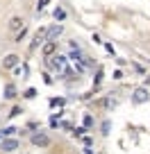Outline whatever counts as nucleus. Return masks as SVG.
Returning <instances> with one entry per match:
<instances>
[{"instance_id":"15","label":"nucleus","mask_w":150,"mask_h":154,"mask_svg":"<svg viewBox=\"0 0 150 154\" xmlns=\"http://www.w3.org/2000/svg\"><path fill=\"white\" fill-rule=\"evenodd\" d=\"M93 122H96V120H93V116L91 113H84V129H91V127H93Z\"/></svg>"},{"instance_id":"5","label":"nucleus","mask_w":150,"mask_h":154,"mask_svg":"<svg viewBox=\"0 0 150 154\" xmlns=\"http://www.w3.org/2000/svg\"><path fill=\"white\" fill-rule=\"evenodd\" d=\"M148 97H150V93H148V88H136L134 93H132V104H143V102H148Z\"/></svg>"},{"instance_id":"6","label":"nucleus","mask_w":150,"mask_h":154,"mask_svg":"<svg viewBox=\"0 0 150 154\" xmlns=\"http://www.w3.org/2000/svg\"><path fill=\"white\" fill-rule=\"evenodd\" d=\"M41 52H43V57H53V54L57 52V41H46V43L41 45Z\"/></svg>"},{"instance_id":"12","label":"nucleus","mask_w":150,"mask_h":154,"mask_svg":"<svg viewBox=\"0 0 150 154\" xmlns=\"http://www.w3.org/2000/svg\"><path fill=\"white\" fill-rule=\"evenodd\" d=\"M16 131H18V129H16L14 125H9V127H2V129H0V138H7V136H14Z\"/></svg>"},{"instance_id":"26","label":"nucleus","mask_w":150,"mask_h":154,"mask_svg":"<svg viewBox=\"0 0 150 154\" xmlns=\"http://www.w3.org/2000/svg\"><path fill=\"white\" fill-rule=\"evenodd\" d=\"M82 143H84V145H91L93 138H91V136H82Z\"/></svg>"},{"instance_id":"14","label":"nucleus","mask_w":150,"mask_h":154,"mask_svg":"<svg viewBox=\"0 0 150 154\" xmlns=\"http://www.w3.org/2000/svg\"><path fill=\"white\" fill-rule=\"evenodd\" d=\"M25 36H27V27L23 25V27H21L18 32H16V36H14V43H21V41H23Z\"/></svg>"},{"instance_id":"7","label":"nucleus","mask_w":150,"mask_h":154,"mask_svg":"<svg viewBox=\"0 0 150 154\" xmlns=\"http://www.w3.org/2000/svg\"><path fill=\"white\" fill-rule=\"evenodd\" d=\"M18 95V88H16V84H5V91H2V97L5 100H14V97Z\"/></svg>"},{"instance_id":"24","label":"nucleus","mask_w":150,"mask_h":154,"mask_svg":"<svg viewBox=\"0 0 150 154\" xmlns=\"http://www.w3.org/2000/svg\"><path fill=\"white\" fill-rule=\"evenodd\" d=\"M43 77H46L43 82H46V84H48V86H53V84H55V79H53V77H50V75H43Z\"/></svg>"},{"instance_id":"20","label":"nucleus","mask_w":150,"mask_h":154,"mask_svg":"<svg viewBox=\"0 0 150 154\" xmlns=\"http://www.w3.org/2000/svg\"><path fill=\"white\" fill-rule=\"evenodd\" d=\"M73 134H75V136L80 138V136H84V134H87V129H84V127H75V129H73Z\"/></svg>"},{"instance_id":"2","label":"nucleus","mask_w":150,"mask_h":154,"mask_svg":"<svg viewBox=\"0 0 150 154\" xmlns=\"http://www.w3.org/2000/svg\"><path fill=\"white\" fill-rule=\"evenodd\" d=\"M21 147V140L14 138V136H7V138H0V149L2 152H14V149Z\"/></svg>"},{"instance_id":"11","label":"nucleus","mask_w":150,"mask_h":154,"mask_svg":"<svg viewBox=\"0 0 150 154\" xmlns=\"http://www.w3.org/2000/svg\"><path fill=\"white\" fill-rule=\"evenodd\" d=\"M53 59H55V61H53V66L57 68V70H59V68H66V61H68V59L64 57V54H55Z\"/></svg>"},{"instance_id":"22","label":"nucleus","mask_w":150,"mask_h":154,"mask_svg":"<svg viewBox=\"0 0 150 154\" xmlns=\"http://www.w3.org/2000/svg\"><path fill=\"white\" fill-rule=\"evenodd\" d=\"M82 154H96V149H93L91 145H84V152Z\"/></svg>"},{"instance_id":"23","label":"nucleus","mask_w":150,"mask_h":154,"mask_svg":"<svg viewBox=\"0 0 150 154\" xmlns=\"http://www.w3.org/2000/svg\"><path fill=\"white\" fill-rule=\"evenodd\" d=\"M102 82V68H98V72H96V84H100Z\"/></svg>"},{"instance_id":"17","label":"nucleus","mask_w":150,"mask_h":154,"mask_svg":"<svg viewBox=\"0 0 150 154\" xmlns=\"http://www.w3.org/2000/svg\"><path fill=\"white\" fill-rule=\"evenodd\" d=\"M64 104H66L64 97H53V100H50V106H64Z\"/></svg>"},{"instance_id":"3","label":"nucleus","mask_w":150,"mask_h":154,"mask_svg":"<svg viewBox=\"0 0 150 154\" xmlns=\"http://www.w3.org/2000/svg\"><path fill=\"white\" fill-rule=\"evenodd\" d=\"M46 32H48V27H41L39 32L34 34L32 43H30V52H34V50H37V48H41V45L46 43Z\"/></svg>"},{"instance_id":"10","label":"nucleus","mask_w":150,"mask_h":154,"mask_svg":"<svg viewBox=\"0 0 150 154\" xmlns=\"http://www.w3.org/2000/svg\"><path fill=\"white\" fill-rule=\"evenodd\" d=\"M53 16H55V20H57V23H64V20L68 18V14H66V9H64L62 5H57L53 9Z\"/></svg>"},{"instance_id":"18","label":"nucleus","mask_w":150,"mask_h":154,"mask_svg":"<svg viewBox=\"0 0 150 154\" xmlns=\"http://www.w3.org/2000/svg\"><path fill=\"white\" fill-rule=\"evenodd\" d=\"M48 2H50V0H39V5H37V9H34V14L39 16V14H41V11H43V7H46V5H48Z\"/></svg>"},{"instance_id":"16","label":"nucleus","mask_w":150,"mask_h":154,"mask_svg":"<svg viewBox=\"0 0 150 154\" xmlns=\"http://www.w3.org/2000/svg\"><path fill=\"white\" fill-rule=\"evenodd\" d=\"M23 97H25V100H34V97H37V88H32V86H30L27 91L23 93Z\"/></svg>"},{"instance_id":"25","label":"nucleus","mask_w":150,"mask_h":154,"mask_svg":"<svg viewBox=\"0 0 150 154\" xmlns=\"http://www.w3.org/2000/svg\"><path fill=\"white\" fill-rule=\"evenodd\" d=\"M134 70L139 72V75H145V70H143V66H139V63H134Z\"/></svg>"},{"instance_id":"19","label":"nucleus","mask_w":150,"mask_h":154,"mask_svg":"<svg viewBox=\"0 0 150 154\" xmlns=\"http://www.w3.org/2000/svg\"><path fill=\"white\" fill-rule=\"evenodd\" d=\"M21 113H23V106H14L7 116H9V118H16V116H21Z\"/></svg>"},{"instance_id":"9","label":"nucleus","mask_w":150,"mask_h":154,"mask_svg":"<svg viewBox=\"0 0 150 154\" xmlns=\"http://www.w3.org/2000/svg\"><path fill=\"white\" fill-rule=\"evenodd\" d=\"M18 63H21V57H18V54H14V52H11V54H7V57H5L2 66H5V68H16Z\"/></svg>"},{"instance_id":"4","label":"nucleus","mask_w":150,"mask_h":154,"mask_svg":"<svg viewBox=\"0 0 150 154\" xmlns=\"http://www.w3.org/2000/svg\"><path fill=\"white\" fill-rule=\"evenodd\" d=\"M64 32V23H55L53 27H48V32H46V41H57L59 36H62Z\"/></svg>"},{"instance_id":"8","label":"nucleus","mask_w":150,"mask_h":154,"mask_svg":"<svg viewBox=\"0 0 150 154\" xmlns=\"http://www.w3.org/2000/svg\"><path fill=\"white\" fill-rule=\"evenodd\" d=\"M23 25H25V20L21 18V16H11V18H9V23H7V27H9L11 32H18V29L23 27Z\"/></svg>"},{"instance_id":"21","label":"nucleus","mask_w":150,"mask_h":154,"mask_svg":"<svg viewBox=\"0 0 150 154\" xmlns=\"http://www.w3.org/2000/svg\"><path fill=\"white\" fill-rule=\"evenodd\" d=\"M102 45H105V50H107V52H109V54H114V52H116V50H114V45H111V43H102Z\"/></svg>"},{"instance_id":"28","label":"nucleus","mask_w":150,"mask_h":154,"mask_svg":"<svg viewBox=\"0 0 150 154\" xmlns=\"http://www.w3.org/2000/svg\"><path fill=\"white\" fill-rule=\"evenodd\" d=\"M114 79H123V70H114Z\"/></svg>"},{"instance_id":"13","label":"nucleus","mask_w":150,"mask_h":154,"mask_svg":"<svg viewBox=\"0 0 150 154\" xmlns=\"http://www.w3.org/2000/svg\"><path fill=\"white\" fill-rule=\"evenodd\" d=\"M109 129H111V120H109V118H105L102 125H100V134L102 136H109Z\"/></svg>"},{"instance_id":"27","label":"nucleus","mask_w":150,"mask_h":154,"mask_svg":"<svg viewBox=\"0 0 150 154\" xmlns=\"http://www.w3.org/2000/svg\"><path fill=\"white\" fill-rule=\"evenodd\" d=\"M93 43H98V45H102V43H105V41H102V38H100V36H98V34H93Z\"/></svg>"},{"instance_id":"1","label":"nucleus","mask_w":150,"mask_h":154,"mask_svg":"<svg viewBox=\"0 0 150 154\" xmlns=\"http://www.w3.org/2000/svg\"><path fill=\"white\" fill-rule=\"evenodd\" d=\"M30 143H32L34 147H50L53 140H50V136L46 134V131H34V134L30 136Z\"/></svg>"}]
</instances>
